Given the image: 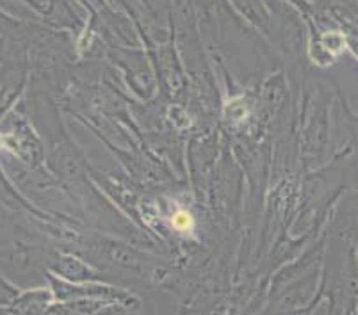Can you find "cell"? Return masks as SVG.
<instances>
[{
  "mask_svg": "<svg viewBox=\"0 0 358 315\" xmlns=\"http://www.w3.org/2000/svg\"><path fill=\"white\" fill-rule=\"evenodd\" d=\"M173 226L177 228L178 231H186L191 228V216L187 212H178L177 216L173 217Z\"/></svg>",
  "mask_w": 358,
  "mask_h": 315,
  "instance_id": "1",
  "label": "cell"
}]
</instances>
